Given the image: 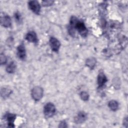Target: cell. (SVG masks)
I'll return each mask as SVG.
<instances>
[{
  "instance_id": "6da1fadb",
  "label": "cell",
  "mask_w": 128,
  "mask_h": 128,
  "mask_svg": "<svg viewBox=\"0 0 128 128\" xmlns=\"http://www.w3.org/2000/svg\"><path fill=\"white\" fill-rule=\"evenodd\" d=\"M68 30L69 34L72 36H75V30H77L82 37L86 36L88 33V30L84 22L74 16H72L70 20V25L68 26Z\"/></svg>"
},
{
  "instance_id": "7a4b0ae2",
  "label": "cell",
  "mask_w": 128,
  "mask_h": 128,
  "mask_svg": "<svg viewBox=\"0 0 128 128\" xmlns=\"http://www.w3.org/2000/svg\"><path fill=\"white\" fill-rule=\"evenodd\" d=\"M44 113L47 118L52 117L56 113V109L54 105L52 102L47 103L44 108Z\"/></svg>"
},
{
  "instance_id": "3957f363",
  "label": "cell",
  "mask_w": 128,
  "mask_h": 128,
  "mask_svg": "<svg viewBox=\"0 0 128 128\" xmlns=\"http://www.w3.org/2000/svg\"><path fill=\"white\" fill-rule=\"evenodd\" d=\"M44 94L43 89L39 86H34L32 90V96L35 101L40 100Z\"/></svg>"
},
{
  "instance_id": "277c9868",
  "label": "cell",
  "mask_w": 128,
  "mask_h": 128,
  "mask_svg": "<svg viewBox=\"0 0 128 128\" xmlns=\"http://www.w3.org/2000/svg\"><path fill=\"white\" fill-rule=\"evenodd\" d=\"M30 9L34 14H38L40 11V4L35 0H31L28 2Z\"/></svg>"
},
{
  "instance_id": "5b68a950",
  "label": "cell",
  "mask_w": 128,
  "mask_h": 128,
  "mask_svg": "<svg viewBox=\"0 0 128 128\" xmlns=\"http://www.w3.org/2000/svg\"><path fill=\"white\" fill-rule=\"evenodd\" d=\"M50 45L54 52H58L60 46V43L57 38L52 37L50 39Z\"/></svg>"
},
{
  "instance_id": "8992f818",
  "label": "cell",
  "mask_w": 128,
  "mask_h": 128,
  "mask_svg": "<svg viewBox=\"0 0 128 128\" xmlns=\"http://www.w3.org/2000/svg\"><path fill=\"white\" fill-rule=\"evenodd\" d=\"M4 118L6 120L8 127H14V122L16 118V114L11 113H7L4 115Z\"/></svg>"
},
{
  "instance_id": "52a82bcc",
  "label": "cell",
  "mask_w": 128,
  "mask_h": 128,
  "mask_svg": "<svg viewBox=\"0 0 128 128\" xmlns=\"http://www.w3.org/2000/svg\"><path fill=\"white\" fill-rule=\"evenodd\" d=\"M87 118L86 114L84 112H80L74 118V122L77 124L83 123Z\"/></svg>"
},
{
  "instance_id": "ba28073f",
  "label": "cell",
  "mask_w": 128,
  "mask_h": 128,
  "mask_svg": "<svg viewBox=\"0 0 128 128\" xmlns=\"http://www.w3.org/2000/svg\"><path fill=\"white\" fill-rule=\"evenodd\" d=\"M17 55L18 58L22 60H24L26 57V51L24 46L23 44H20L17 48Z\"/></svg>"
},
{
  "instance_id": "9c48e42d",
  "label": "cell",
  "mask_w": 128,
  "mask_h": 128,
  "mask_svg": "<svg viewBox=\"0 0 128 128\" xmlns=\"http://www.w3.org/2000/svg\"><path fill=\"white\" fill-rule=\"evenodd\" d=\"M98 84L99 88L102 87L104 84L106 83L108 80V79L104 74L102 71H100L98 76Z\"/></svg>"
},
{
  "instance_id": "30bf717a",
  "label": "cell",
  "mask_w": 128,
  "mask_h": 128,
  "mask_svg": "<svg viewBox=\"0 0 128 128\" xmlns=\"http://www.w3.org/2000/svg\"><path fill=\"white\" fill-rule=\"evenodd\" d=\"M0 24L5 28L10 27L12 25V20L10 16L6 14L2 16L0 18Z\"/></svg>"
},
{
  "instance_id": "8fae6325",
  "label": "cell",
  "mask_w": 128,
  "mask_h": 128,
  "mask_svg": "<svg viewBox=\"0 0 128 128\" xmlns=\"http://www.w3.org/2000/svg\"><path fill=\"white\" fill-rule=\"evenodd\" d=\"M26 39L29 42L36 44L38 42V38L36 33L34 31H30L26 36Z\"/></svg>"
},
{
  "instance_id": "7c38bea8",
  "label": "cell",
  "mask_w": 128,
  "mask_h": 128,
  "mask_svg": "<svg viewBox=\"0 0 128 128\" xmlns=\"http://www.w3.org/2000/svg\"><path fill=\"white\" fill-rule=\"evenodd\" d=\"M96 59L94 58H88L86 62V65L90 69H93L96 64Z\"/></svg>"
},
{
  "instance_id": "4fadbf2b",
  "label": "cell",
  "mask_w": 128,
  "mask_h": 128,
  "mask_svg": "<svg viewBox=\"0 0 128 128\" xmlns=\"http://www.w3.org/2000/svg\"><path fill=\"white\" fill-rule=\"evenodd\" d=\"M108 106L110 108L112 111H116L118 108V103L114 100H112L109 102Z\"/></svg>"
},
{
  "instance_id": "5bb4252c",
  "label": "cell",
  "mask_w": 128,
  "mask_h": 128,
  "mask_svg": "<svg viewBox=\"0 0 128 128\" xmlns=\"http://www.w3.org/2000/svg\"><path fill=\"white\" fill-rule=\"evenodd\" d=\"M1 96L4 98H6L12 93V90L7 88H2L1 89Z\"/></svg>"
},
{
  "instance_id": "9a60e30c",
  "label": "cell",
  "mask_w": 128,
  "mask_h": 128,
  "mask_svg": "<svg viewBox=\"0 0 128 128\" xmlns=\"http://www.w3.org/2000/svg\"><path fill=\"white\" fill-rule=\"evenodd\" d=\"M16 69V66L14 62H11L7 66L6 68V70L8 72L12 74L14 72Z\"/></svg>"
},
{
  "instance_id": "2e32d148",
  "label": "cell",
  "mask_w": 128,
  "mask_h": 128,
  "mask_svg": "<svg viewBox=\"0 0 128 128\" xmlns=\"http://www.w3.org/2000/svg\"><path fill=\"white\" fill-rule=\"evenodd\" d=\"M80 97L84 101H87L89 98V94L86 92L82 91L80 94Z\"/></svg>"
},
{
  "instance_id": "e0dca14e",
  "label": "cell",
  "mask_w": 128,
  "mask_h": 128,
  "mask_svg": "<svg viewBox=\"0 0 128 128\" xmlns=\"http://www.w3.org/2000/svg\"><path fill=\"white\" fill-rule=\"evenodd\" d=\"M7 61V59H6V56L3 54H1L0 55V63L2 65V64H6Z\"/></svg>"
},
{
  "instance_id": "ac0fdd59",
  "label": "cell",
  "mask_w": 128,
  "mask_h": 128,
  "mask_svg": "<svg viewBox=\"0 0 128 128\" xmlns=\"http://www.w3.org/2000/svg\"><path fill=\"white\" fill-rule=\"evenodd\" d=\"M54 2V1L52 0H45L42 2V5L44 6H49L53 4Z\"/></svg>"
},
{
  "instance_id": "d6986e66",
  "label": "cell",
  "mask_w": 128,
  "mask_h": 128,
  "mask_svg": "<svg viewBox=\"0 0 128 128\" xmlns=\"http://www.w3.org/2000/svg\"><path fill=\"white\" fill-rule=\"evenodd\" d=\"M14 18L16 19V20L18 22H20L22 21V17L20 16V14L18 12H16L14 14Z\"/></svg>"
},
{
  "instance_id": "ffe728a7",
  "label": "cell",
  "mask_w": 128,
  "mask_h": 128,
  "mask_svg": "<svg viewBox=\"0 0 128 128\" xmlns=\"http://www.w3.org/2000/svg\"><path fill=\"white\" fill-rule=\"evenodd\" d=\"M68 126L67 124L65 121H62L60 122L58 127L60 128H66Z\"/></svg>"
},
{
  "instance_id": "44dd1931",
  "label": "cell",
  "mask_w": 128,
  "mask_h": 128,
  "mask_svg": "<svg viewBox=\"0 0 128 128\" xmlns=\"http://www.w3.org/2000/svg\"><path fill=\"white\" fill-rule=\"evenodd\" d=\"M128 118L127 116H126V118H124V120H123V124L124 126H125L126 128L128 127Z\"/></svg>"
}]
</instances>
